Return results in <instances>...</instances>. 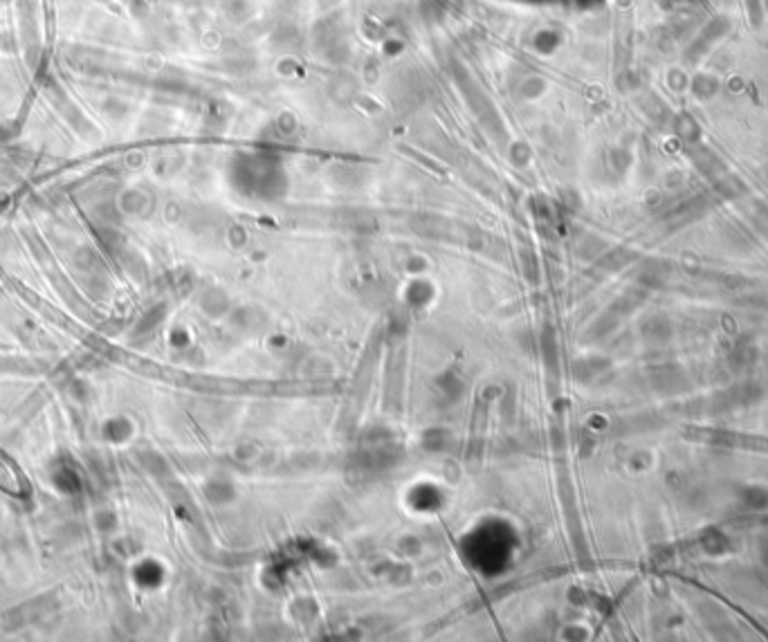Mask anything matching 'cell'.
<instances>
[{
    "label": "cell",
    "mask_w": 768,
    "mask_h": 642,
    "mask_svg": "<svg viewBox=\"0 0 768 642\" xmlns=\"http://www.w3.org/2000/svg\"><path fill=\"white\" fill-rule=\"evenodd\" d=\"M687 438H694L701 442H726V445H742L750 449L768 452V440H746L742 434H726V432H708V429H685Z\"/></svg>",
    "instance_id": "cell-1"
}]
</instances>
